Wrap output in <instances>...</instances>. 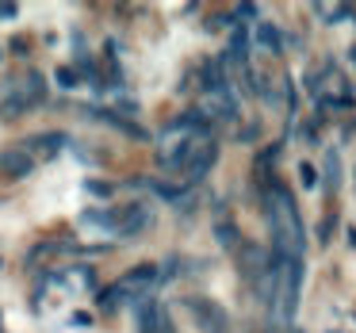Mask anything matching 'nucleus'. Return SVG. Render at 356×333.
Segmentation results:
<instances>
[{"label":"nucleus","mask_w":356,"mask_h":333,"mask_svg":"<svg viewBox=\"0 0 356 333\" xmlns=\"http://www.w3.org/2000/svg\"><path fill=\"white\" fill-rule=\"evenodd\" d=\"M188 307H192V314H200V322L207 325V333H226V314L215 307V302H207V299H188Z\"/></svg>","instance_id":"20e7f679"},{"label":"nucleus","mask_w":356,"mask_h":333,"mask_svg":"<svg viewBox=\"0 0 356 333\" xmlns=\"http://www.w3.org/2000/svg\"><path fill=\"white\" fill-rule=\"evenodd\" d=\"M81 222H85V226H104V230H111V234H115V226H119V211H115V207H104V211H85V215H81Z\"/></svg>","instance_id":"423d86ee"},{"label":"nucleus","mask_w":356,"mask_h":333,"mask_svg":"<svg viewBox=\"0 0 356 333\" xmlns=\"http://www.w3.org/2000/svg\"><path fill=\"white\" fill-rule=\"evenodd\" d=\"M272 234H276L280 261H299L302 257V226L295 215V203L284 188H272Z\"/></svg>","instance_id":"f257e3e1"},{"label":"nucleus","mask_w":356,"mask_h":333,"mask_svg":"<svg viewBox=\"0 0 356 333\" xmlns=\"http://www.w3.org/2000/svg\"><path fill=\"white\" fill-rule=\"evenodd\" d=\"M0 62H4V54H0Z\"/></svg>","instance_id":"4468645a"},{"label":"nucleus","mask_w":356,"mask_h":333,"mask_svg":"<svg viewBox=\"0 0 356 333\" xmlns=\"http://www.w3.org/2000/svg\"><path fill=\"white\" fill-rule=\"evenodd\" d=\"M54 81H58L62 88H77V85H81V73H77V70H70V65H62V70L54 73Z\"/></svg>","instance_id":"1a4fd4ad"},{"label":"nucleus","mask_w":356,"mask_h":333,"mask_svg":"<svg viewBox=\"0 0 356 333\" xmlns=\"http://www.w3.org/2000/svg\"><path fill=\"white\" fill-rule=\"evenodd\" d=\"M88 192H92V195H111V184H100V180H88Z\"/></svg>","instance_id":"9b49d317"},{"label":"nucleus","mask_w":356,"mask_h":333,"mask_svg":"<svg viewBox=\"0 0 356 333\" xmlns=\"http://www.w3.org/2000/svg\"><path fill=\"white\" fill-rule=\"evenodd\" d=\"M215 157H218V149L211 146V142H207V146H195V149H192V157H188V177L200 180L203 172H207L211 165H215Z\"/></svg>","instance_id":"39448f33"},{"label":"nucleus","mask_w":356,"mask_h":333,"mask_svg":"<svg viewBox=\"0 0 356 333\" xmlns=\"http://www.w3.org/2000/svg\"><path fill=\"white\" fill-rule=\"evenodd\" d=\"M353 62H356V47H353Z\"/></svg>","instance_id":"ddd939ff"},{"label":"nucleus","mask_w":356,"mask_h":333,"mask_svg":"<svg viewBox=\"0 0 356 333\" xmlns=\"http://www.w3.org/2000/svg\"><path fill=\"white\" fill-rule=\"evenodd\" d=\"M16 16H19L16 4H0V19H16Z\"/></svg>","instance_id":"f8f14e48"},{"label":"nucleus","mask_w":356,"mask_h":333,"mask_svg":"<svg viewBox=\"0 0 356 333\" xmlns=\"http://www.w3.org/2000/svg\"><path fill=\"white\" fill-rule=\"evenodd\" d=\"M27 146H70V138H65L62 131H47V134H35V138H27Z\"/></svg>","instance_id":"0eeeda50"},{"label":"nucleus","mask_w":356,"mask_h":333,"mask_svg":"<svg viewBox=\"0 0 356 333\" xmlns=\"http://www.w3.org/2000/svg\"><path fill=\"white\" fill-rule=\"evenodd\" d=\"M146 226H149V211L142 207V203H131L127 211H119L115 234H119V238H134V234H142Z\"/></svg>","instance_id":"f03ea898"},{"label":"nucleus","mask_w":356,"mask_h":333,"mask_svg":"<svg viewBox=\"0 0 356 333\" xmlns=\"http://www.w3.org/2000/svg\"><path fill=\"white\" fill-rule=\"evenodd\" d=\"M299 177H302V188H314V169H310V165H299Z\"/></svg>","instance_id":"9d476101"},{"label":"nucleus","mask_w":356,"mask_h":333,"mask_svg":"<svg viewBox=\"0 0 356 333\" xmlns=\"http://www.w3.org/2000/svg\"><path fill=\"white\" fill-rule=\"evenodd\" d=\"M257 39H261V47H268L272 54H276V50H280V35H276V27L261 24V27H257Z\"/></svg>","instance_id":"6e6552de"},{"label":"nucleus","mask_w":356,"mask_h":333,"mask_svg":"<svg viewBox=\"0 0 356 333\" xmlns=\"http://www.w3.org/2000/svg\"><path fill=\"white\" fill-rule=\"evenodd\" d=\"M0 169L8 172V177L24 180V177H31V169H35V157L27 154V149H4V154H0Z\"/></svg>","instance_id":"7ed1b4c3"}]
</instances>
